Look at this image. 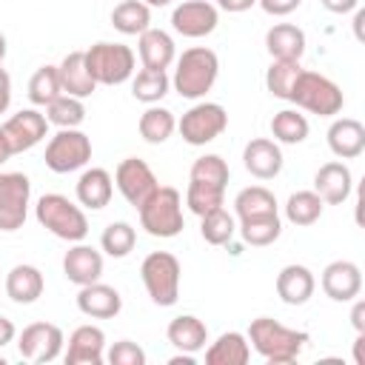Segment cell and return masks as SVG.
<instances>
[{"label":"cell","instance_id":"cell-41","mask_svg":"<svg viewBox=\"0 0 365 365\" xmlns=\"http://www.w3.org/2000/svg\"><path fill=\"white\" fill-rule=\"evenodd\" d=\"M299 71H302L299 60H274V63L268 66V71H265V86H268V91H271L274 97H279V100H288V94H291L294 80H297Z\"/></svg>","mask_w":365,"mask_h":365},{"label":"cell","instance_id":"cell-16","mask_svg":"<svg viewBox=\"0 0 365 365\" xmlns=\"http://www.w3.org/2000/svg\"><path fill=\"white\" fill-rule=\"evenodd\" d=\"M351 188H354V174L339 160L319 165V171L314 174V191L325 205H342L351 197Z\"/></svg>","mask_w":365,"mask_h":365},{"label":"cell","instance_id":"cell-1","mask_svg":"<svg viewBox=\"0 0 365 365\" xmlns=\"http://www.w3.org/2000/svg\"><path fill=\"white\" fill-rule=\"evenodd\" d=\"M248 345L265 362L288 365L308 345V334L305 331H297V328H288V325H282V322H277L271 317H257L248 325Z\"/></svg>","mask_w":365,"mask_h":365},{"label":"cell","instance_id":"cell-20","mask_svg":"<svg viewBox=\"0 0 365 365\" xmlns=\"http://www.w3.org/2000/svg\"><path fill=\"white\" fill-rule=\"evenodd\" d=\"M63 274L68 282L74 285H88V282H97L103 277V254L91 245H83L77 242L74 248L66 251L63 257Z\"/></svg>","mask_w":365,"mask_h":365},{"label":"cell","instance_id":"cell-38","mask_svg":"<svg viewBox=\"0 0 365 365\" xmlns=\"http://www.w3.org/2000/svg\"><path fill=\"white\" fill-rule=\"evenodd\" d=\"M200 220H202L200 222V234H202V240L208 245H225L237 234V222L225 208H214V211L202 214Z\"/></svg>","mask_w":365,"mask_h":365},{"label":"cell","instance_id":"cell-8","mask_svg":"<svg viewBox=\"0 0 365 365\" xmlns=\"http://www.w3.org/2000/svg\"><path fill=\"white\" fill-rule=\"evenodd\" d=\"M46 165L54 174H68L91 160V140L80 128H60L46 145Z\"/></svg>","mask_w":365,"mask_h":365},{"label":"cell","instance_id":"cell-40","mask_svg":"<svg viewBox=\"0 0 365 365\" xmlns=\"http://www.w3.org/2000/svg\"><path fill=\"white\" fill-rule=\"evenodd\" d=\"M134 242H137V231H134V225H128V222H123V220L106 225V231H103V237H100L103 251H106L108 257H114V259L128 257V254L134 251Z\"/></svg>","mask_w":365,"mask_h":365},{"label":"cell","instance_id":"cell-57","mask_svg":"<svg viewBox=\"0 0 365 365\" xmlns=\"http://www.w3.org/2000/svg\"><path fill=\"white\" fill-rule=\"evenodd\" d=\"M0 365H6V359H3V356H0Z\"/></svg>","mask_w":365,"mask_h":365},{"label":"cell","instance_id":"cell-28","mask_svg":"<svg viewBox=\"0 0 365 365\" xmlns=\"http://www.w3.org/2000/svg\"><path fill=\"white\" fill-rule=\"evenodd\" d=\"M265 48L274 60H299L305 54V31L294 23H277L265 31Z\"/></svg>","mask_w":365,"mask_h":365},{"label":"cell","instance_id":"cell-56","mask_svg":"<svg viewBox=\"0 0 365 365\" xmlns=\"http://www.w3.org/2000/svg\"><path fill=\"white\" fill-rule=\"evenodd\" d=\"M3 60H6V34L0 31V66H3Z\"/></svg>","mask_w":365,"mask_h":365},{"label":"cell","instance_id":"cell-4","mask_svg":"<svg viewBox=\"0 0 365 365\" xmlns=\"http://www.w3.org/2000/svg\"><path fill=\"white\" fill-rule=\"evenodd\" d=\"M288 103H297L299 108H305L311 114H319V117H334V114L342 111L345 97H342V88L334 80H328L319 71L302 68L297 74V80H294Z\"/></svg>","mask_w":365,"mask_h":365},{"label":"cell","instance_id":"cell-34","mask_svg":"<svg viewBox=\"0 0 365 365\" xmlns=\"http://www.w3.org/2000/svg\"><path fill=\"white\" fill-rule=\"evenodd\" d=\"M271 134L277 143L297 145L308 137V120H305V114H299L294 108H282L271 117Z\"/></svg>","mask_w":365,"mask_h":365},{"label":"cell","instance_id":"cell-55","mask_svg":"<svg viewBox=\"0 0 365 365\" xmlns=\"http://www.w3.org/2000/svg\"><path fill=\"white\" fill-rule=\"evenodd\" d=\"M143 3H145L148 9H151V6H154V9H163V6H171V0H143Z\"/></svg>","mask_w":365,"mask_h":365},{"label":"cell","instance_id":"cell-27","mask_svg":"<svg viewBox=\"0 0 365 365\" xmlns=\"http://www.w3.org/2000/svg\"><path fill=\"white\" fill-rule=\"evenodd\" d=\"M165 336H168V342H171L177 351H182V354H197V351H202L205 342H208V328H205V322L197 319L194 314H180V317H174V319L168 322Z\"/></svg>","mask_w":365,"mask_h":365},{"label":"cell","instance_id":"cell-25","mask_svg":"<svg viewBox=\"0 0 365 365\" xmlns=\"http://www.w3.org/2000/svg\"><path fill=\"white\" fill-rule=\"evenodd\" d=\"M317 279L305 265H285L277 274V294L285 305H305L314 297Z\"/></svg>","mask_w":365,"mask_h":365},{"label":"cell","instance_id":"cell-17","mask_svg":"<svg viewBox=\"0 0 365 365\" xmlns=\"http://www.w3.org/2000/svg\"><path fill=\"white\" fill-rule=\"evenodd\" d=\"M106 359V334L97 325H80L68 336L66 365H100Z\"/></svg>","mask_w":365,"mask_h":365},{"label":"cell","instance_id":"cell-54","mask_svg":"<svg viewBox=\"0 0 365 365\" xmlns=\"http://www.w3.org/2000/svg\"><path fill=\"white\" fill-rule=\"evenodd\" d=\"M362 20H365V11H356V17H354V29H356V37H359V40H362V31H359V29H362Z\"/></svg>","mask_w":365,"mask_h":365},{"label":"cell","instance_id":"cell-50","mask_svg":"<svg viewBox=\"0 0 365 365\" xmlns=\"http://www.w3.org/2000/svg\"><path fill=\"white\" fill-rule=\"evenodd\" d=\"M14 334H17L14 322H11L9 317H3V314H0V348H6V345L14 339Z\"/></svg>","mask_w":365,"mask_h":365},{"label":"cell","instance_id":"cell-51","mask_svg":"<svg viewBox=\"0 0 365 365\" xmlns=\"http://www.w3.org/2000/svg\"><path fill=\"white\" fill-rule=\"evenodd\" d=\"M362 345H365V334H359V336H356V342H354V359H356V365H365Z\"/></svg>","mask_w":365,"mask_h":365},{"label":"cell","instance_id":"cell-14","mask_svg":"<svg viewBox=\"0 0 365 365\" xmlns=\"http://www.w3.org/2000/svg\"><path fill=\"white\" fill-rule=\"evenodd\" d=\"M0 128H3L6 140H9V145H11V154H23V151L34 148L46 137L48 120L37 108H23V111L11 114Z\"/></svg>","mask_w":365,"mask_h":365},{"label":"cell","instance_id":"cell-19","mask_svg":"<svg viewBox=\"0 0 365 365\" xmlns=\"http://www.w3.org/2000/svg\"><path fill=\"white\" fill-rule=\"evenodd\" d=\"M242 163H245L248 174H254L257 180H274L282 171V151H279L277 140L257 137L242 148Z\"/></svg>","mask_w":365,"mask_h":365},{"label":"cell","instance_id":"cell-3","mask_svg":"<svg viewBox=\"0 0 365 365\" xmlns=\"http://www.w3.org/2000/svg\"><path fill=\"white\" fill-rule=\"evenodd\" d=\"M34 214L46 231H51L66 242H80L88 234V220L83 208L74 205L66 194H43L34 205Z\"/></svg>","mask_w":365,"mask_h":365},{"label":"cell","instance_id":"cell-18","mask_svg":"<svg viewBox=\"0 0 365 365\" xmlns=\"http://www.w3.org/2000/svg\"><path fill=\"white\" fill-rule=\"evenodd\" d=\"M77 308L91 317V319H111L120 314L123 308V297L117 288L106 285V282H88V285H80V294H77Z\"/></svg>","mask_w":365,"mask_h":365},{"label":"cell","instance_id":"cell-13","mask_svg":"<svg viewBox=\"0 0 365 365\" xmlns=\"http://www.w3.org/2000/svg\"><path fill=\"white\" fill-rule=\"evenodd\" d=\"M217 23H220V11L208 0H182L171 11V26L182 37H205L217 29Z\"/></svg>","mask_w":365,"mask_h":365},{"label":"cell","instance_id":"cell-33","mask_svg":"<svg viewBox=\"0 0 365 365\" xmlns=\"http://www.w3.org/2000/svg\"><path fill=\"white\" fill-rule=\"evenodd\" d=\"M168 86H171V80H168L165 71H160V68H140L134 74V80H131V94H134V100L154 106V103H160L168 94Z\"/></svg>","mask_w":365,"mask_h":365},{"label":"cell","instance_id":"cell-49","mask_svg":"<svg viewBox=\"0 0 365 365\" xmlns=\"http://www.w3.org/2000/svg\"><path fill=\"white\" fill-rule=\"evenodd\" d=\"M351 325L356 328V334H365V302L356 299L354 302V311H351Z\"/></svg>","mask_w":365,"mask_h":365},{"label":"cell","instance_id":"cell-21","mask_svg":"<svg viewBox=\"0 0 365 365\" xmlns=\"http://www.w3.org/2000/svg\"><path fill=\"white\" fill-rule=\"evenodd\" d=\"M57 77H60L63 94L77 97V100L91 97L94 88H97L94 77H91L88 68H86V51H68V54L63 57V63L57 66Z\"/></svg>","mask_w":365,"mask_h":365},{"label":"cell","instance_id":"cell-31","mask_svg":"<svg viewBox=\"0 0 365 365\" xmlns=\"http://www.w3.org/2000/svg\"><path fill=\"white\" fill-rule=\"evenodd\" d=\"M177 128V120L168 108L163 106H148L143 114H140V137L151 145H160L165 143Z\"/></svg>","mask_w":365,"mask_h":365},{"label":"cell","instance_id":"cell-23","mask_svg":"<svg viewBox=\"0 0 365 365\" xmlns=\"http://www.w3.org/2000/svg\"><path fill=\"white\" fill-rule=\"evenodd\" d=\"M137 51H140V60H143V68H160L165 71L174 57H177V48H174V40L168 31L163 29H145L137 40Z\"/></svg>","mask_w":365,"mask_h":365},{"label":"cell","instance_id":"cell-35","mask_svg":"<svg viewBox=\"0 0 365 365\" xmlns=\"http://www.w3.org/2000/svg\"><path fill=\"white\" fill-rule=\"evenodd\" d=\"M325 202L319 200L317 191H294L285 202V217L294 225H314L322 217Z\"/></svg>","mask_w":365,"mask_h":365},{"label":"cell","instance_id":"cell-43","mask_svg":"<svg viewBox=\"0 0 365 365\" xmlns=\"http://www.w3.org/2000/svg\"><path fill=\"white\" fill-rule=\"evenodd\" d=\"M188 177H191L194 182H208V185H220V188H225L231 171H228V163H225L220 154H205V157L194 160Z\"/></svg>","mask_w":365,"mask_h":365},{"label":"cell","instance_id":"cell-47","mask_svg":"<svg viewBox=\"0 0 365 365\" xmlns=\"http://www.w3.org/2000/svg\"><path fill=\"white\" fill-rule=\"evenodd\" d=\"M319 3L334 14H348V11H354L359 6V0H319Z\"/></svg>","mask_w":365,"mask_h":365},{"label":"cell","instance_id":"cell-29","mask_svg":"<svg viewBox=\"0 0 365 365\" xmlns=\"http://www.w3.org/2000/svg\"><path fill=\"white\" fill-rule=\"evenodd\" d=\"M251 359V345L248 336L240 331H225L211 342L205 351V365H245Z\"/></svg>","mask_w":365,"mask_h":365},{"label":"cell","instance_id":"cell-26","mask_svg":"<svg viewBox=\"0 0 365 365\" xmlns=\"http://www.w3.org/2000/svg\"><path fill=\"white\" fill-rule=\"evenodd\" d=\"M111 194H114V180L106 168H86L77 180V202L91 208V211H100L111 202Z\"/></svg>","mask_w":365,"mask_h":365},{"label":"cell","instance_id":"cell-37","mask_svg":"<svg viewBox=\"0 0 365 365\" xmlns=\"http://www.w3.org/2000/svg\"><path fill=\"white\" fill-rule=\"evenodd\" d=\"M46 120L57 128H77L83 120H86V106L83 100L77 97H68V94H60L54 97L48 106H46Z\"/></svg>","mask_w":365,"mask_h":365},{"label":"cell","instance_id":"cell-53","mask_svg":"<svg viewBox=\"0 0 365 365\" xmlns=\"http://www.w3.org/2000/svg\"><path fill=\"white\" fill-rule=\"evenodd\" d=\"M171 365H194V354H180V356H171Z\"/></svg>","mask_w":365,"mask_h":365},{"label":"cell","instance_id":"cell-6","mask_svg":"<svg viewBox=\"0 0 365 365\" xmlns=\"http://www.w3.org/2000/svg\"><path fill=\"white\" fill-rule=\"evenodd\" d=\"M140 277H143V285H145L154 305L171 308L180 299L182 268H180V259L171 251H151L140 265Z\"/></svg>","mask_w":365,"mask_h":365},{"label":"cell","instance_id":"cell-30","mask_svg":"<svg viewBox=\"0 0 365 365\" xmlns=\"http://www.w3.org/2000/svg\"><path fill=\"white\" fill-rule=\"evenodd\" d=\"M151 23V9L143 0H120L111 11V26L120 34H143Z\"/></svg>","mask_w":365,"mask_h":365},{"label":"cell","instance_id":"cell-42","mask_svg":"<svg viewBox=\"0 0 365 365\" xmlns=\"http://www.w3.org/2000/svg\"><path fill=\"white\" fill-rule=\"evenodd\" d=\"M60 77H57V66H40L31 80H29V100L34 106H48L54 97H60Z\"/></svg>","mask_w":365,"mask_h":365},{"label":"cell","instance_id":"cell-15","mask_svg":"<svg viewBox=\"0 0 365 365\" xmlns=\"http://www.w3.org/2000/svg\"><path fill=\"white\" fill-rule=\"evenodd\" d=\"M319 285H322L325 297H331L334 302H351L362 291V271L351 259H334L325 265Z\"/></svg>","mask_w":365,"mask_h":365},{"label":"cell","instance_id":"cell-5","mask_svg":"<svg viewBox=\"0 0 365 365\" xmlns=\"http://www.w3.org/2000/svg\"><path fill=\"white\" fill-rule=\"evenodd\" d=\"M140 211V225L160 240L177 237L185 225L182 220V197L171 185H157V191L137 208Z\"/></svg>","mask_w":365,"mask_h":365},{"label":"cell","instance_id":"cell-52","mask_svg":"<svg viewBox=\"0 0 365 365\" xmlns=\"http://www.w3.org/2000/svg\"><path fill=\"white\" fill-rule=\"evenodd\" d=\"M9 157H11V145H9V140H6V134H3V128H0V165H3Z\"/></svg>","mask_w":365,"mask_h":365},{"label":"cell","instance_id":"cell-24","mask_svg":"<svg viewBox=\"0 0 365 365\" xmlns=\"http://www.w3.org/2000/svg\"><path fill=\"white\" fill-rule=\"evenodd\" d=\"M43 288H46V279L40 274L37 265H14L9 274H6V294L11 302L17 305H31L43 297Z\"/></svg>","mask_w":365,"mask_h":365},{"label":"cell","instance_id":"cell-36","mask_svg":"<svg viewBox=\"0 0 365 365\" xmlns=\"http://www.w3.org/2000/svg\"><path fill=\"white\" fill-rule=\"evenodd\" d=\"M240 234L248 245H271L282 234L279 214H262V217H248L240 220Z\"/></svg>","mask_w":365,"mask_h":365},{"label":"cell","instance_id":"cell-46","mask_svg":"<svg viewBox=\"0 0 365 365\" xmlns=\"http://www.w3.org/2000/svg\"><path fill=\"white\" fill-rule=\"evenodd\" d=\"M11 106V77L9 71L0 66V114H6Z\"/></svg>","mask_w":365,"mask_h":365},{"label":"cell","instance_id":"cell-2","mask_svg":"<svg viewBox=\"0 0 365 365\" xmlns=\"http://www.w3.org/2000/svg\"><path fill=\"white\" fill-rule=\"evenodd\" d=\"M217 74H220V57L205 46H191L177 57L171 86L177 88L180 97L200 100L211 91V86L217 83Z\"/></svg>","mask_w":365,"mask_h":365},{"label":"cell","instance_id":"cell-11","mask_svg":"<svg viewBox=\"0 0 365 365\" xmlns=\"http://www.w3.org/2000/svg\"><path fill=\"white\" fill-rule=\"evenodd\" d=\"M114 182H117L120 194L125 197V202L134 205V208H140L160 185L154 171H151V165L145 160H140V157H125L114 171Z\"/></svg>","mask_w":365,"mask_h":365},{"label":"cell","instance_id":"cell-10","mask_svg":"<svg viewBox=\"0 0 365 365\" xmlns=\"http://www.w3.org/2000/svg\"><path fill=\"white\" fill-rule=\"evenodd\" d=\"M31 182L20 171H0V231H17L26 222Z\"/></svg>","mask_w":365,"mask_h":365},{"label":"cell","instance_id":"cell-45","mask_svg":"<svg viewBox=\"0 0 365 365\" xmlns=\"http://www.w3.org/2000/svg\"><path fill=\"white\" fill-rule=\"evenodd\" d=\"M257 3L262 6L265 14H271V17H285V14L297 11L302 0H257Z\"/></svg>","mask_w":365,"mask_h":365},{"label":"cell","instance_id":"cell-22","mask_svg":"<svg viewBox=\"0 0 365 365\" xmlns=\"http://www.w3.org/2000/svg\"><path fill=\"white\" fill-rule=\"evenodd\" d=\"M328 148L339 160H354L365 151V125L354 117H339L328 128Z\"/></svg>","mask_w":365,"mask_h":365},{"label":"cell","instance_id":"cell-9","mask_svg":"<svg viewBox=\"0 0 365 365\" xmlns=\"http://www.w3.org/2000/svg\"><path fill=\"white\" fill-rule=\"evenodd\" d=\"M177 128L188 145H205L228 128V111L220 103H197L182 114Z\"/></svg>","mask_w":365,"mask_h":365},{"label":"cell","instance_id":"cell-48","mask_svg":"<svg viewBox=\"0 0 365 365\" xmlns=\"http://www.w3.org/2000/svg\"><path fill=\"white\" fill-rule=\"evenodd\" d=\"M257 0H217V6L222 11H231V14H240V11H248Z\"/></svg>","mask_w":365,"mask_h":365},{"label":"cell","instance_id":"cell-12","mask_svg":"<svg viewBox=\"0 0 365 365\" xmlns=\"http://www.w3.org/2000/svg\"><path fill=\"white\" fill-rule=\"evenodd\" d=\"M63 331L54 322H31L17 339V351L29 362H51L63 351Z\"/></svg>","mask_w":365,"mask_h":365},{"label":"cell","instance_id":"cell-39","mask_svg":"<svg viewBox=\"0 0 365 365\" xmlns=\"http://www.w3.org/2000/svg\"><path fill=\"white\" fill-rule=\"evenodd\" d=\"M222 202H225V188L208 185V182H194V180L188 182L185 205H188L191 214L202 217V214H208V211H214V208H222Z\"/></svg>","mask_w":365,"mask_h":365},{"label":"cell","instance_id":"cell-44","mask_svg":"<svg viewBox=\"0 0 365 365\" xmlns=\"http://www.w3.org/2000/svg\"><path fill=\"white\" fill-rule=\"evenodd\" d=\"M106 359L111 365H145V351L131 339H120V342H114L108 348Z\"/></svg>","mask_w":365,"mask_h":365},{"label":"cell","instance_id":"cell-32","mask_svg":"<svg viewBox=\"0 0 365 365\" xmlns=\"http://www.w3.org/2000/svg\"><path fill=\"white\" fill-rule=\"evenodd\" d=\"M234 211L240 220L248 217H262V214H277V197L265 185H248L234 197Z\"/></svg>","mask_w":365,"mask_h":365},{"label":"cell","instance_id":"cell-7","mask_svg":"<svg viewBox=\"0 0 365 365\" xmlns=\"http://www.w3.org/2000/svg\"><path fill=\"white\" fill-rule=\"evenodd\" d=\"M134 51L123 43L100 40L86 51V68L97 86H120L134 74Z\"/></svg>","mask_w":365,"mask_h":365}]
</instances>
